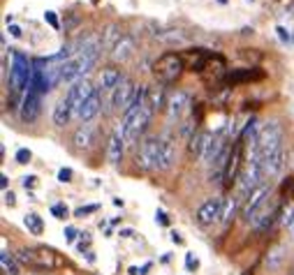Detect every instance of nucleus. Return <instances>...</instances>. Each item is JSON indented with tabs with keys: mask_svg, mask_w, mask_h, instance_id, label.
I'll list each match as a JSON object with an SVG mask.
<instances>
[{
	"mask_svg": "<svg viewBox=\"0 0 294 275\" xmlns=\"http://www.w3.org/2000/svg\"><path fill=\"white\" fill-rule=\"evenodd\" d=\"M100 106H102V102H100V93L95 90L93 95L88 97V100L81 104V109L77 111V118L81 120V123H88L90 118H95V116L100 114Z\"/></svg>",
	"mask_w": 294,
	"mask_h": 275,
	"instance_id": "18",
	"label": "nucleus"
},
{
	"mask_svg": "<svg viewBox=\"0 0 294 275\" xmlns=\"http://www.w3.org/2000/svg\"><path fill=\"white\" fill-rule=\"evenodd\" d=\"M176 162V144L167 136H162V169L160 171H167L172 164Z\"/></svg>",
	"mask_w": 294,
	"mask_h": 275,
	"instance_id": "23",
	"label": "nucleus"
},
{
	"mask_svg": "<svg viewBox=\"0 0 294 275\" xmlns=\"http://www.w3.org/2000/svg\"><path fill=\"white\" fill-rule=\"evenodd\" d=\"M23 225L33 236H42V231H44V222H42V217L37 213H28L23 217Z\"/></svg>",
	"mask_w": 294,
	"mask_h": 275,
	"instance_id": "26",
	"label": "nucleus"
},
{
	"mask_svg": "<svg viewBox=\"0 0 294 275\" xmlns=\"http://www.w3.org/2000/svg\"><path fill=\"white\" fill-rule=\"evenodd\" d=\"M248 3H255V0H248Z\"/></svg>",
	"mask_w": 294,
	"mask_h": 275,
	"instance_id": "48",
	"label": "nucleus"
},
{
	"mask_svg": "<svg viewBox=\"0 0 294 275\" xmlns=\"http://www.w3.org/2000/svg\"><path fill=\"white\" fill-rule=\"evenodd\" d=\"M21 185H23L26 190H33V187L37 185V176H23V178H21Z\"/></svg>",
	"mask_w": 294,
	"mask_h": 275,
	"instance_id": "35",
	"label": "nucleus"
},
{
	"mask_svg": "<svg viewBox=\"0 0 294 275\" xmlns=\"http://www.w3.org/2000/svg\"><path fill=\"white\" fill-rule=\"evenodd\" d=\"M223 210H225V199L223 197H209L204 204L197 208L194 220L200 227H211L213 222L223 220Z\"/></svg>",
	"mask_w": 294,
	"mask_h": 275,
	"instance_id": "6",
	"label": "nucleus"
},
{
	"mask_svg": "<svg viewBox=\"0 0 294 275\" xmlns=\"http://www.w3.org/2000/svg\"><path fill=\"white\" fill-rule=\"evenodd\" d=\"M97 60L86 58V56H77V58H70L63 63V84H77L81 81V76L88 74L95 67Z\"/></svg>",
	"mask_w": 294,
	"mask_h": 275,
	"instance_id": "7",
	"label": "nucleus"
},
{
	"mask_svg": "<svg viewBox=\"0 0 294 275\" xmlns=\"http://www.w3.org/2000/svg\"><path fill=\"white\" fill-rule=\"evenodd\" d=\"M185 70V63L179 53L169 51V53H162L158 60H155L153 65V74L160 84H172L181 76V72Z\"/></svg>",
	"mask_w": 294,
	"mask_h": 275,
	"instance_id": "5",
	"label": "nucleus"
},
{
	"mask_svg": "<svg viewBox=\"0 0 294 275\" xmlns=\"http://www.w3.org/2000/svg\"><path fill=\"white\" fill-rule=\"evenodd\" d=\"M236 204H239V199H227L225 201V210H223V222L225 225L232 220V215H234V210H236Z\"/></svg>",
	"mask_w": 294,
	"mask_h": 275,
	"instance_id": "29",
	"label": "nucleus"
},
{
	"mask_svg": "<svg viewBox=\"0 0 294 275\" xmlns=\"http://www.w3.org/2000/svg\"><path fill=\"white\" fill-rule=\"evenodd\" d=\"M137 88H139V86H137L135 81L128 79V76H123L120 84L111 90V106H114L116 111H125L130 104H132V100H135Z\"/></svg>",
	"mask_w": 294,
	"mask_h": 275,
	"instance_id": "8",
	"label": "nucleus"
},
{
	"mask_svg": "<svg viewBox=\"0 0 294 275\" xmlns=\"http://www.w3.org/2000/svg\"><path fill=\"white\" fill-rule=\"evenodd\" d=\"M149 104L153 106V111L167 106L165 104V90L162 88H149Z\"/></svg>",
	"mask_w": 294,
	"mask_h": 275,
	"instance_id": "28",
	"label": "nucleus"
},
{
	"mask_svg": "<svg viewBox=\"0 0 294 275\" xmlns=\"http://www.w3.org/2000/svg\"><path fill=\"white\" fill-rule=\"evenodd\" d=\"M218 3H220V5H225V3H227V0H218Z\"/></svg>",
	"mask_w": 294,
	"mask_h": 275,
	"instance_id": "47",
	"label": "nucleus"
},
{
	"mask_svg": "<svg viewBox=\"0 0 294 275\" xmlns=\"http://www.w3.org/2000/svg\"><path fill=\"white\" fill-rule=\"evenodd\" d=\"M88 245H90V238H88V234H81V240H79V252H84V250H88Z\"/></svg>",
	"mask_w": 294,
	"mask_h": 275,
	"instance_id": "41",
	"label": "nucleus"
},
{
	"mask_svg": "<svg viewBox=\"0 0 294 275\" xmlns=\"http://www.w3.org/2000/svg\"><path fill=\"white\" fill-rule=\"evenodd\" d=\"M223 150H225V139H223V136H213V139H211V144L206 146L204 155H202V162H206V164H213V162L223 155Z\"/></svg>",
	"mask_w": 294,
	"mask_h": 275,
	"instance_id": "22",
	"label": "nucleus"
},
{
	"mask_svg": "<svg viewBox=\"0 0 294 275\" xmlns=\"http://www.w3.org/2000/svg\"><path fill=\"white\" fill-rule=\"evenodd\" d=\"M120 236H123V238H132L135 231H132V229H120Z\"/></svg>",
	"mask_w": 294,
	"mask_h": 275,
	"instance_id": "44",
	"label": "nucleus"
},
{
	"mask_svg": "<svg viewBox=\"0 0 294 275\" xmlns=\"http://www.w3.org/2000/svg\"><path fill=\"white\" fill-rule=\"evenodd\" d=\"M283 225H285V227H292V229H294V204L289 206L287 210H285V215H283Z\"/></svg>",
	"mask_w": 294,
	"mask_h": 275,
	"instance_id": "33",
	"label": "nucleus"
},
{
	"mask_svg": "<svg viewBox=\"0 0 294 275\" xmlns=\"http://www.w3.org/2000/svg\"><path fill=\"white\" fill-rule=\"evenodd\" d=\"M97 208H100L97 204H93V206H81V208L75 210V215H77V217H84V215H88V213H95Z\"/></svg>",
	"mask_w": 294,
	"mask_h": 275,
	"instance_id": "34",
	"label": "nucleus"
},
{
	"mask_svg": "<svg viewBox=\"0 0 294 275\" xmlns=\"http://www.w3.org/2000/svg\"><path fill=\"white\" fill-rule=\"evenodd\" d=\"M77 236H81V234L75 229V227H65V240H67V243H75Z\"/></svg>",
	"mask_w": 294,
	"mask_h": 275,
	"instance_id": "36",
	"label": "nucleus"
},
{
	"mask_svg": "<svg viewBox=\"0 0 294 275\" xmlns=\"http://www.w3.org/2000/svg\"><path fill=\"white\" fill-rule=\"evenodd\" d=\"M10 35H12V37H21L23 33H21V28H19L16 23H12V25H10Z\"/></svg>",
	"mask_w": 294,
	"mask_h": 275,
	"instance_id": "42",
	"label": "nucleus"
},
{
	"mask_svg": "<svg viewBox=\"0 0 294 275\" xmlns=\"http://www.w3.org/2000/svg\"><path fill=\"white\" fill-rule=\"evenodd\" d=\"M172 240H174V243H183V238H181L176 231H172Z\"/></svg>",
	"mask_w": 294,
	"mask_h": 275,
	"instance_id": "46",
	"label": "nucleus"
},
{
	"mask_svg": "<svg viewBox=\"0 0 294 275\" xmlns=\"http://www.w3.org/2000/svg\"><path fill=\"white\" fill-rule=\"evenodd\" d=\"M14 160L19 162V164H28V162L33 160V153H30L28 148H19L16 150V155H14Z\"/></svg>",
	"mask_w": 294,
	"mask_h": 275,
	"instance_id": "30",
	"label": "nucleus"
},
{
	"mask_svg": "<svg viewBox=\"0 0 294 275\" xmlns=\"http://www.w3.org/2000/svg\"><path fill=\"white\" fill-rule=\"evenodd\" d=\"M257 146H259V160H262V157L274 155V153H280V150H285V146H283V127H280L278 120H269V123L262 125Z\"/></svg>",
	"mask_w": 294,
	"mask_h": 275,
	"instance_id": "4",
	"label": "nucleus"
},
{
	"mask_svg": "<svg viewBox=\"0 0 294 275\" xmlns=\"http://www.w3.org/2000/svg\"><path fill=\"white\" fill-rule=\"evenodd\" d=\"M58 180H60V183H70V180H72V169H60L58 171Z\"/></svg>",
	"mask_w": 294,
	"mask_h": 275,
	"instance_id": "39",
	"label": "nucleus"
},
{
	"mask_svg": "<svg viewBox=\"0 0 294 275\" xmlns=\"http://www.w3.org/2000/svg\"><path fill=\"white\" fill-rule=\"evenodd\" d=\"M67 213H70V210H67V206H65V204H54V206H51V215H56L58 220H65Z\"/></svg>",
	"mask_w": 294,
	"mask_h": 275,
	"instance_id": "31",
	"label": "nucleus"
},
{
	"mask_svg": "<svg viewBox=\"0 0 294 275\" xmlns=\"http://www.w3.org/2000/svg\"><path fill=\"white\" fill-rule=\"evenodd\" d=\"M211 139H213V134H211V132H206V130H197V132H194V136L190 139V144H188L190 153H192V155H197V157L202 160V155H204L206 146L211 144Z\"/></svg>",
	"mask_w": 294,
	"mask_h": 275,
	"instance_id": "21",
	"label": "nucleus"
},
{
	"mask_svg": "<svg viewBox=\"0 0 294 275\" xmlns=\"http://www.w3.org/2000/svg\"><path fill=\"white\" fill-rule=\"evenodd\" d=\"M241 155H243V139L234 141V146L230 150V162H227V174H225V187H232L234 183H239Z\"/></svg>",
	"mask_w": 294,
	"mask_h": 275,
	"instance_id": "11",
	"label": "nucleus"
},
{
	"mask_svg": "<svg viewBox=\"0 0 294 275\" xmlns=\"http://www.w3.org/2000/svg\"><path fill=\"white\" fill-rule=\"evenodd\" d=\"M266 199H269V185H264V183H262V185H259L257 190H255L253 195L248 197V199H246L243 208H241V215H243V220L250 222V217H253L255 213H257V208H259L262 204H264Z\"/></svg>",
	"mask_w": 294,
	"mask_h": 275,
	"instance_id": "12",
	"label": "nucleus"
},
{
	"mask_svg": "<svg viewBox=\"0 0 294 275\" xmlns=\"http://www.w3.org/2000/svg\"><path fill=\"white\" fill-rule=\"evenodd\" d=\"M276 217H278V206H276L274 201L266 199L264 204H262V206L257 208V213H255V215L250 217L248 225L253 227L255 231H266L271 225H274Z\"/></svg>",
	"mask_w": 294,
	"mask_h": 275,
	"instance_id": "10",
	"label": "nucleus"
},
{
	"mask_svg": "<svg viewBox=\"0 0 294 275\" xmlns=\"http://www.w3.org/2000/svg\"><path fill=\"white\" fill-rule=\"evenodd\" d=\"M190 104V97L185 90H174L169 97H167V116H169V120H176L183 116V111L188 109Z\"/></svg>",
	"mask_w": 294,
	"mask_h": 275,
	"instance_id": "14",
	"label": "nucleus"
},
{
	"mask_svg": "<svg viewBox=\"0 0 294 275\" xmlns=\"http://www.w3.org/2000/svg\"><path fill=\"white\" fill-rule=\"evenodd\" d=\"M197 266H200V261H197V257H194L192 252H188V255H185V268H188V270H192V268H197Z\"/></svg>",
	"mask_w": 294,
	"mask_h": 275,
	"instance_id": "37",
	"label": "nucleus"
},
{
	"mask_svg": "<svg viewBox=\"0 0 294 275\" xmlns=\"http://www.w3.org/2000/svg\"><path fill=\"white\" fill-rule=\"evenodd\" d=\"M95 90H97V88H93V84H88V81H84V79L77 81V84H72V88L67 90V97H70L72 106H75V116H77V111L81 109V104L93 95Z\"/></svg>",
	"mask_w": 294,
	"mask_h": 275,
	"instance_id": "13",
	"label": "nucleus"
},
{
	"mask_svg": "<svg viewBox=\"0 0 294 275\" xmlns=\"http://www.w3.org/2000/svg\"><path fill=\"white\" fill-rule=\"evenodd\" d=\"M72 144H75L77 150H86L90 148V146L95 144V127L93 125H79L75 130V134H72Z\"/></svg>",
	"mask_w": 294,
	"mask_h": 275,
	"instance_id": "17",
	"label": "nucleus"
},
{
	"mask_svg": "<svg viewBox=\"0 0 294 275\" xmlns=\"http://www.w3.org/2000/svg\"><path fill=\"white\" fill-rule=\"evenodd\" d=\"M5 204H7V206H14V204H16L14 192H5Z\"/></svg>",
	"mask_w": 294,
	"mask_h": 275,
	"instance_id": "43",
	"label": "nucleus"
},
{
	"mask_svg": "<svg viewBox=\"0 0 294 275\" xmlns=\"http://www.w3.org/2000/svg\"><path fill=\"white\" fill-rule=\"evenodd\" d=\"M123 37V33H120V28L116 23H109L105 28V35H102V49H114L116 44H118V40Z\"/></svg>",
	"mask_w": 294,
	"mask_h": 275,
	"instance_id": "25",
	"label": "nucleus"
},
{
	"mask_svg": "<svg viewBox=\"0 0 294 275\" xmlns=\"http://www.w3.org/2000/svg\"><path fill=\"white\" fill-rule=\"evenodd\" d=\"M72 116H75V106H72L70 97H67V95L60 97V100L56 102V106H54V114H51V118H54V125L65 127L67 123H70Z\"/></svg>",
	"mask_w": 294,
	"mask_h": 275,
	"instance_id": "16",
	"label": "nucleus"
},
{
	"mask_svg": "<svg viewBox=\"0 0 294 275\" xmlns=\"http://www.w3.org/2000/svg\"><path fill=\"white\" fill-rule=\"evenodd\" d=\"M30 74H33V65H30L28 56L21 53V51H12L10 81H7V86H10V93H12V95H16V93H21V90L28 88Z\"/></svg>",
	"mask_w": 294,
	"mask_h": 275,
	"instance_id": "2",
	"label": "nucleus"
},
{
	"mask_svg": "<svg viewBox=\"0 0 294 275\" xmlns=\"http://www.w3.org/2000/svg\"><path fill=\"white\" fill-rule=\"evenodd\" d=\"M0 266H3V273L5 275H19V266H16L14 257H12L7 250L0 252Z\"/></svg>",
	"mask_w": 294,
	"mask_h": 275,
	"instance_id": "27",
	"label": "nucleus"
},
{
	"mask_svg": "<svg viewBox=\"0 0 294 275\" xmlns=\"http://www.w3.org/2000/svg\"><path fill=\"white\" fill-rule=\"evenodd\" d=\"M44 21H46V23H49L54 30L60 28V21H58V16H56L54 10H46V12H44Z\"/></svg>",
	"mask_w": 294,
	"mask_h": 275,
	"instance_id": "32",
	"label": "nucleus"
},
{
	"mask_svg": "<svg viewBox=\"0 0 294 275\" xmlns=\"http://www.w3.org/2000/svg\"><path fill=\"white\" fill-rule=\"evenodd\" d=\"M137 164L144 171L162 169V136H146L137 150Z\"/></svg>",
	"mask_w": 294,
	"mask_h": 275,
	"instance_id": "1",
	"label": "nucleus"
},
{
	"mask_svg": "<svg viewBox=\"0 0 294 275\" xmlns=\"http://www.w3.org/2000/svg\"><path fill=\"white\" fill-rule=\"evenodd\" d=\"M276 33H278V37H280V42H285V44H287L289 40H292V35H289L287 30L283 28V25H278V28H276Z\"/></svg>",
	"mask_w": 294,
	"mask_h": 275,
	"instance_id": "40",
	"label": "nucleus"
},
{
	"mask_svg": "<svg viewBox=\"0 0 294 275\" xmlns=\"http://www.w3.org/2000/svg\"><path fill=\"white\" fill-rule=\"evenodd\" d=\"M0 185H3V190L7 192V174H3V176H0Z\"/></svg>",
	"mask_w": 294,
	"mask_h": 275,
	"instance_id": "45",
	"label": "nucleus"
},
{
	"mask_svg": "<svg viewBox=\"0 0 294 275\" xmlns=\"http://www.w3.org/2000/svg\"><path fill=\"white\" fill-rule=\"evenodd\" d=\"M151 116H153V106L149 104V97H146V104L141 106L139 114H135L130 120H120V127L118 130L123 132V139L128 146H135L137 141H139V136L146 132V127H149L151 123Z\"/></svg>",
	"mask_w": 294,
	"mask_h": 275,
	"instance_id": "3",
	"label": "nucleus"
},
{
	"mask_svg": "<svg viewBox=\"0 0 294 275\" xmlns=\"http://www.w3.org/2000/svg\"><path fill=\"white\" fill-rule=\"evenodd\" d=\"M40 111H42V95L35 93V90H26L23 100L19 104V118L23 123H35Z\"/></svg>",
	"mask_w": 294,
	"mask_h": 275,
	"instance_id": "9",
	"label": "nucleus"
},
{
	"mask_svg": "<svg viewBox=\"0 0 294 275\" xmlns=\"http://www.w3.org/2000/svg\"><path fill=\"white\" fill-rule=\"evenodd\" d=\"M123 148H125L123 132L114 130L111 136H109V144H107V162H109L111 167L120 164V160H123Z\"/></svg>",
	"mask_w": 294,
	"mask_h": 275,
	"instance_id": "15",
	"label": "nucleus"
},
{
	"mask_svg": "<svg viewBox=\"0 0 294 275\" xmlns=\"http://www.w3.org/2000/svg\"><path fill=\"white\" fill-rule=\"evenodd\" d=\"M120 72L116 70L114 65H107V67H102L100 70V76H97V84H100V88L102 90H114L116 86L120 84Z\"/></svg>",
	"mask_w": 294,
	"mask_h": 275,
	"instance_id": "20",
	"label": "nucleus"
},
{
	"mask_svg": "<svg viewBox=\"0 0 294 275\" xmlns=\"http://www.w3.org/2000/svg\"><path fill=\"white\" fill-rule=\"evenodd\" d=\"M132 53H135V40H132L130 35H123L118 40V44L111 49V58H114L116 63H125V60H130Z\"/></svg>",
	"mask_w": 294,
	"mask_h": 275,
	"instance_id": "19",
	"label": "nucleus"
},
{
	"mask_svg": "<svg viewBox=\"0 0 294 275\" xmlns=\"http://www.w3.org/2000/svg\"><path fill=\"white\" fill-rule=\"evenodd\" d=\"M155 222H160V225H162V227H167V225H169V217H167V213H165V210H162V208H158V210H155Z\"/></svg>",
	"mask_w": 294,
	"mask_h": 275,
	"instance_id": "38",
	"label": "nucleus"
},
{
	"mask_svg": "<svg viewBox=\"0 0 294 275\" xmlns=\"http://www.w3.org/2000/svg\"><path fill=\"white\" fill-rule=\"evenodd\" d=\"M262 72L259 70H234V72H230V74H227V81H230V84H241V81H257V79H262Z\"/></svg>",
	"mask_w": 294,
	"mask_h": 275,
	"instance_id": "24",
	"label": "nucleus"
}]
</instances>
